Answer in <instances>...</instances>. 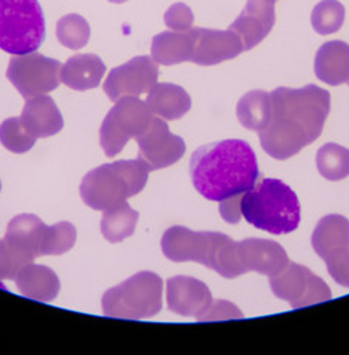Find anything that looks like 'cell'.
Segmentation results:
<instances>
[{
    "instance_id": "3",
    "label": "cell",
    "mask_w": 349,
    "mask_h": 355,
    "mask_svg": "<svg viewBox=\"0 0 349 355\" xmlns=\"http://www.w3.org/2000/svg\"><path fill=\"white\" fill-rule=\"evenodd\" d=\"M162 250L171 261L201 263L227 279L244 275L239 264L237 242L223 233L193 232L173 225L163 234Z\"/></svg>"
},
{
    "instance_id": "18",
    "label": "cell",
    "mask_w": 349,
    "mask_h": 355,
    "mask_svg": "<svg viewBox=\"0 0 349 355\" xmlns=\"http://www.w3.org/2000/svg\"><path fill=\"white\" fill-rule=\"evenodd\" d=\"M106 72L102 58L96 54H76L62 64L60 80L76 92H85L101 84Z\"/></svg>"
},
{
    "instance_id": "16",
    "label": "cell",
    "mask_w": 349,
    "mask_h": 355,
    "mask_svg": "<svg viewBox=\"0 0 349 355\" xmlns=\"http://www.w3.org/2000/svg\"><path fill=\"white\" fill-rule=\"evenodd\" d=\"M276 0H248L246 6L230 28L241 37L245 51L253 49L272 32L276 21Z\"/></svg>"
},
{
    "instance_id": "23",
    "label": "cell",
    "mask_w": 349,
    "mask_h": 355,
    "mask_svg": "<svg viewBox=\"0 0 349 355\" xmlns=\"http://www.w3.org/2000/svg\"><path fill=\"white\" fill-rule=\"evenodd\" d=\"M312 246L323 260L349 248V221L337 214L323 216L312 233Z\"/></svg>"
},
{
    "instance_id": "25",
    "label": "cell",
    "mask_w": 349,
    "mask_h": 355,
    "mask_svg": "<svg viewBox=\"0 0 349 355\" xmlns=\"http://www.w3.org/2000/svg\"><path fill=\"white\" fill-rule=\"evenodd\" d=\"M45 224L42 220L32 214H23L15 216L8 224L5 238L22 248L33 259L41 257V239Z\"/></svg>"
},
{
    "instance_id": "22",
    "label": "cell",
    "mask_w": 349,
    "mask_h": 355,
    "mask_svg": "<svg viewBox=\"0 0 349 355\" xmlns=\"http://www.w3.org/2000/svg\"><path fill=\"white\" fill-rule=\"evenodd\" d=\"M146 105L154 115L173 121L182 118L191 110V97L182 87L175 84H155L148 92Z\"/></svg>"
},
{
    "instance_id": "31",
    "label": "cell",
    "mask_w": 349,
    "mask_h": 355,
    "mask_svg": "<svg viewBox=\"0 0 349 355\" xmlns=\"http://www.w3.org/2000/svg\"><path fill=\"white\" fill-rule=\"evenodd\" d=\"M0 142L8 151L23 154L32 150L36 137L30 135L22 123V118H8L0 125Z\"/></svg>"
},
{
    "instance_id": "35",
    "label": "cell",
    "mask_w": 349,
    "mask_h": 355,
    "mask_svg": "<svg viewBox=\"0 0 349 355\" xmlns=\"http://www.w3.org/2000/svg\"><path fill=\"white\" fill-rule=\"evenodd\" d=\"M232 318H244V313L236 308L233 303L225 300L212 302L202 315L196 318L197 321H216V320H232Z\"/></svg>"
},
{
    "instance_id": "30",
    "label": "cell",
    "mask_w": 349,
    "mask_h": 355,
    "mask_svg": "<svg viewBox=\"0 0 349 355\" xmlns=\"http://www.w3.org/2000/svg\"><path fill=\"white\" fill-rule=\"evenodd\" d=\"M57 39L66 48L81 49L88 44L90 26L87 19L78 14H67L58 19Z\"/></svg>"
},
{
    "instance_id": "26",
    "label": "cell",
    "mask_w": 349,
    "mask_h": 355,
    "mask_svg": "<svg viewBox=\"0 0 349 355\" xmlns=\"http://www.w3.org/2000/svg\"><path fill=\"white\" fill-rule=\"evenodd\" d=\"M137 220L139 212L132 209L127 202L117 205L108 211H103L101 223L103 238L111 243H118L130 238L135 233Z\"/></svg>"
},
{
    "instance_id": "5",
    "label": "cell",
    "mask_w": 349,
    "mask_h": 355,
    "mask_svg": "<svg viewBox=\"0 0 349 355\" xmlns=\"http://www.w3.org/2000/svg\"><path fill=\"white\" fill-rule=\"evenodd\" d=\"M151 171L142 159L119 160L88 172L79 187L84 203L94 211H108L141 193Z\"/></svg>"
},
{
    "instance_id": "33",
    "label": "cell",
    "mask_w": 349,
    "mask_h": 355,
    "mask_svg": "<svg viewBox=\"0 0 349 355\" xmlns=\"http://www.w3.org/2000/svg\"><path fill=\"white\" fill-rule=\"evenodd\" d=\"M166 26L173 32H188L193 28V11L184 3H175L164 14Z\"/></svg>"
},
{
    "instance_id": "38",
    "label": "cell",
    "mask_w": 349,
    "mask_h": 355,
    "mask_svg": "<svg viewBox=\"0 0 349 355\" xmlns=\"http://www.w3.org/2000/svg\"><path fill=\"white\" fill-rule=\"evenodd\" d=\"M346 84H348V85H349V80H348V83H346Z\"/></svg>"
},
{
    "instance_id": "6",
    "label": "cell",
    "mask_w": 349,
    "mask_h": 355,
    "mask_svg": "<svg viewBox=\"0 0 349 355\" xmlns=\"http://www.w3.org/2000/svg\"><path fill=\"white\" fill-rule=\"evenodd\" d=\"M106 317L124 320L151 318L163 308V279L154 272H139L103 294Z\"/></svg>"
},
{
    "instance_id": "32",
    "label": "cell",
    "mask_w": 349,
    "mask_h": 355,
    "mask_svg": "<svg viewBox=\"0 0 349 355\" xmlns=\"http://www.w3.org/2000/svg\"><path fill=\"white\" fill-rule=\"evenodd\" d=\"M33 260L32 255L3 238L0 241V281L14 279L17 273Z\"/></svg>"
},
{
    "instance_id": "9",
    "label": "cell",
    "mask_w": 349,
    "mask_h": 355,
    "mask_svg": "<svg viewBox=\"0 0 349 355\" xmlns=\"http://www.w3.org/2000/svg\"><path fill=\"white\" fill-rule=\"evenodd\" d=\"M269 284L276 297L288 302L294 309L332 300V290L320 276L293 261L271 276Z\"/></svg>"
},
{
    "instance_id": "34",
    "label": "cell",
    "mask_w": 349,
    "mask_h": 355,
    "mask_svg": "<svg viewBox=\"0 0 349 355\" xmlns=\"http://www.w3.org/2000/svg\"><path fill=\"white\" fill-rule=\"evenodd\" d=\"M332 278L345 288H349V248L337 251L324 260Z\"/></svg>"
},
{
    "instance_id": "4",
    "label": "cell",
    "mask_w": 349,
    "mask_h": 355,
    "mask_svg": "<svg viewBox=\"0 0 349 355\" xmlns=\"http://www.w3.org/2000/svg\"><path fill=\"white\" fill-rule=\"evenodd\" d=\"M241 214L255 229L287 234L300 223V202L287 184L264 178L242 196Z\"/></svg>"
},
{
    "instance_id": "36",
    "label": "cell",
    "mask_w": 349,
    "mask_h": 355,
    "mask_svg": "<svg viewBox=\"0 0 349 355\" xmlns=\"http://www.w3.org/2000/svg\"><path fill=\"white\" fill-rule=\"evenodd\" d=\"M241 199L242 196H237V197H232V199H227V200H223L219 202L221 205H219V212H221L223 218L230 223V224H236L239 223V220H241Z\"/></svg>"
},
{
    "instance_id": "29",
    "label": "cell",
    "mask_w": 349,
    "mask_h": 355,
    "mask_svg": "<svg viewBox=\"0 0 349 355\" xmlns=\"http://www.w3.org/2000/svg\"><path fill=\"white\" fill-rule=\"evenodd\" d=\"M345 21V6L337 0H323L311 15L314 31L320 35H332L341 31Z\"/></svg>"
},
{
    "instance_id": "37",
    "label": "cell",
    "mask_w": 349,
    "mask_h": 355,
    "mask_svg": "<svg viewBox=\"0 0 349 355\" xmlns=\"http://www.w3.org/2000/svg\"><path fill=\"white\" fill-rule=\"evenodd\" d=\"M109 2H111V3H124V2H127V0H109Z\"/></svg>"
},
{
    "instance_id": "27",
    "label": "cell",
    "mask_w": 349,
    "mask_h": 355,
    "mask_svg": "<svg viewBox=\"0 0 349 355\" xmlns=\"http://www.w3.org/2000/svg\"><path fill=\"white\" fill-rule=\"evenodd\" d=\"M318 172L327 181H342L349 176V150L337 144H325L316 153Z\"/></svg>"
},
{
    "instance_id": "15",
    "label": "cell",
    "mask_w": 349,
    "mask_h": 355,
    "mask_svg": "<svg viewBox=\"0 0 349 355\" xmlns=\"http://www.w3.org/2000/svg\"><path fill=\"white\" fill-rule=\"evenodd\" d=\"M167 306L182 317L202 315L214 302L211 290L202 281L191 276H173L167 281Z\"/></svg>"
},
{
    "instance_id": "13",
    "label": "cell",
    "mask_w": 349,
    "mask_h": 355,
    "mask_svg": "<svg viewBox=\"0 0 349 355\" xmlns=\"http://www.w3.org/2000/svg\"><path fill=\"white\" fill-rule=\"evenodd\" d=\"M196 44L191 62L201 66H214L232 60L245 51L241 37L232 28L212 31V28L194 27Z\"/></svg>"
},
{
    "instance_id": "10",
    "label": "cell",
    "mask_w": 349,
    "mask_h": 355,
    "mask_svg": "<svg viewBox=\"0 0 349 355\" xmlns=\"http://www.w3.org/2000/svg\"><path fill=\"white\" fill-rule=\"evenodd\" d=\"M60 64L39 53L15 55L8 64L6 78L24 98L51 93L60 84Z\"/></svg>"
},
{
    "instance_id": "19",
    "label": "cell",
    "mask_w": 349,
    "mask_h": 355,
    "mask_svg": "<svg viewBox=\"0 0 349 355\" xmlns=\"http://www.w3.org/2000/svg\"><path fill=\"white\" fill-rule=\"evenodd\" d=\"M315 75L328 85H342L349 80V45L343 41L325 42L315 55Z\"/></svg>"
},
{
    "instance_id": "11",
    "label": "cell",
    "mask_w": 349,
    "mask_h": 355,
    "mask_svg": "<svg viewBox=\"0 0 349 355\" xmlns=\"http://www.w3.org/2000/svg\"><path fill=\"white\" fill-rule=\"evenodd\" d=\"M158 64L149 55H139L108 73L103 90L112 102L124 96H141L157 84Z\"/></svg>"
},
{
    "instance_id": "12",
    "label": "cell",
    "mask_w": 349,
    "mask_h": 355,
    "mask_svg": "<svg viewBox=\"0 0 349 355\" xmlns=\"http://www.w3.org/2000/svg\"><path fill=\"white\" fill-rule=\"evenodd\" d=\"M139 159H142L151 171L164 169L175 164L185 154V142L169 130L163 118H155L149 129L137 137Z\"/></svg>"
},
{
    "instance_id": "20",
    "label": "cell",
    "mask_w": 349,
    "mask_h": 355,
    "mask_svg": "<svg viewBox=\"0 0 349 355\" xmlns=\"http://www.w3.org/2000/svg\"><path fill=\"white\" fill-rule=\"evenodd\" d=\"M14 281L24 297L37 302H53L60 293L58 276L45 266L28 263L17 273Z\"/></svg>"
},
{
    "instance_id": "14",
    "label": "cell",
    "mask_w": 349,
    "mask_h": 355,
    "mask_svg": "<svg viewBox=\"0 0 349 355\" xmlns=\"http://www.w3.org/2000/svg\"><path fill=\"white\" fill-rule=\"evenodd\" d=\"M237 254L242 273L257 272L269 278L281 272L290 261L282 246L271 239L251 238L237 242Z\"/></svg>"
},
{
    "instance_id": "28",
    "label": "cell",
    "mask_w": 349,
    "mask_h": 355,
    "mask_svg": "<svg viewBox=\"0 0 349 355\" xmlns=\"http://www.w3.org/2000/svg\"><path fill=\"white\" fill-rule=\"evenodd\" d=\"M76 241L74 224L62 221L54 225H45L41 239V255H62L72 248Z\"/></svg>"
},
{
    "instance_id": "17",
    "label": "cell",
    "mask_w": 349,
    "mask_h": 355,
    "mask_svg": "<svg viewBox=\"0 0 349 355\" xmlns=\"http://www.w3.org/2000/svg\"><path fill=\"white\" fill-rule=\"evenodd\" d=\"M19 118L26 130L36 139L54 136L63 129L62 112L53 98L46 94L27 98Z\"/></svg>"
},
{
    "instance_id": "2",
    "label": "cell",
    "mask_w": 349,
    "mask_h": 355,
    "mask_svg": "<svg viewBox=\"0 0 349 355\" xmlns=\"http://www.w3.org/2000/svg\"><path fill=\"white\" fill-rule=\"evenodd\" d=\"M189 175L194 189L212 202L244 196L260 178L254 150L239 139L198 148L189 160Z\"/></svg>"
},
{
    "instance_id": "1",
    "label": "cell",
    "mask_w": 349,
    "mask_h": 355,
    "mask_svg": "<svg viewBox=\"0 0 349 355\" xmlns=\"http://www.w3.org/2000/svg\"><path fill=\"white\" fill-rule=\"evenodd\" d=\"M271 98L272 121L258 136L269 155L287 160L321 136L330 114V93L309 84L303 88L279 87Z\"/></svg>"
},
{
    "instance_id": "24",
    "label": "cell",
    "mask_w": 349,
    "mask_h": 355,
    "mask_svg": "<svg viewBox=\"0 0 349 355\" xmlns=\"http://www.w3.org/2000/svg\"><path fill=\"white\" fill-rule=\"evenodd\" d=\"M237 120L245 129L260 133L267 129L272 121L271 93L263 90L248 92L236 106Z\"/></svg>"
},
{
    "instance_id": "7",
    "label": "cell",
    "mask_w": 349,
    "mask_h": 355,
    "mask_svg": "<svg viewBox=\"0 0 349 355\" xmlns=\"http://www.w3.org/2000/svg\"><path fill=\"white\" fill-rule=\"evenodd\" d=\"M45 39V17L37 0H0V49L35 53Z\"/></svg>"
},
{
    "instance_id": "21",
    "label": "cell",
    "mask_w": 349,
    "mask_h": 355,
    "mask_svg": "<svg viewBox=\"0 0 349 355\" xmlns=\"http://www.w3.org/2000/svg\"><path fill=\"white\" fill-rule=\"evenodd\" d=\"M196 32H162L153 39L151 54L157 64L173 66L184 62H191L194 54Z\"/></svg>"
},
{
    "instance_id": "39",
    "label": "cell",
    "mask_w": 349,
    "mask_h": 355,
    "mask_svg": "<svg viewBox=\"0 0 349 355\" xmlns=\"http://www.w3.org/2000/svg\"><path fill=\"white\" fill-rule=\"evenodd\" d=\"M0 189H2V185H0Z\"/></svg>"
},
{
    "instance_id": "8",
    "label": "cell",
    "mask_w": 349,
    "mask_h": 355,
    "mask_svg": "<svg viewBox=\"0 0 349 355\" xmlns=\"http://www.w3.org/2000/svg\"><path fill=\"white\" fill-rule=\"evenodd\" d=\"M154 120L146 102L135 96L118 98L101 127V145L108 157H115L130 139L144 135Z\"/></svg>"
}]
</instances>
